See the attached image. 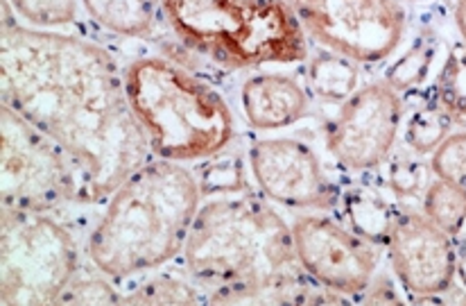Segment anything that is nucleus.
Wrapping results in <instances>:
<instances>
[{"label": "nucleus", "instance_id": "20", "mask_svg": "<svg viewBox=\"0 0 466 306\" xmlns=\"http://www.w3.org/2000/svg\"><path fill=\"white\" fill-rule=\"evenodd\" d=\"M453 118L437 105L414 109L405 120V143L414 155H431L451 134Z\"/></svg>", "mask_w": 466, "mask_h": 306}, {"label": "nucleus", "instance_id": "3", "mask_svg": "<svg viewBox=\"0 0 466 306\" xmlns=\"http://www.w3.org/2000/svg\"><path fill=\"white\" fill-rule=\"evenodd\" d=\"M202 189L179 161H146L109 196L88 236L93 266L109 280L161 268L184 252L199 211Z\"/></svg>", "mask_w": 466, "mask_h": 306}, {"label": "nucleus", "instance_id": "26", "mask_svg": "<svg viewBox=\"0 0 466 306\" xmlns=\"http://www.w3.org/2000/svg\"><path fill=\"white\" fill-rule=\"evenodd\" d=\"M123 298L109 284L106 275L96 277H73L71 284L62 293L57 304H120Z\"/></svg>", "mask_w": 466, "mask_h": 306}, {"label": "nucleus", "instance_id": "18", "mask_svg": "<svg viewBox=\"0 0 466 306\" xmlns=\"http://www.w3.org/2000/svg\"><path fill=\"white\" fill-rule=\"evenodd\" d=\"M437 102L453 118L466 128V44H455L446 55V62L437 77Z\"/></svg>", "mask_w": 466, "mask_h": 306}, {"label": "nucleus", "instance_id": "21", "mask_svg": "<svg viewBox=\"0 0 466 306\" xmlns=\"http://www.w3.org/2000/svg\"><path fill=\"white\" fill-rule=\"evenodd\" d=\"M432 62H435V44L431 39H419L417 44L412 41V46L390 64L385 71V82L399 94L417 89L431 73Z\"/></svg>", "mask_w": 466, "mask_h": 306}, {"label": "nucleus", "instance_id": "1", "mask_svg": "<svg viewBox=\"0 0 466 306\" xmlns=\"http://www.w3.org/2000/svg\"><path fill=\"white\" fill-rule=\"evenodd\" d=\"M0 91L27 123L73 159L82 202H100L150 161V143L114 55L93 41L9 21L0 44Z\"/></svg>", "mask_w": 466, "mask_h": 306}, {"label": "nucleus", "instance_id": "22", "mask_svg": "<svg viewBox=\"0 0 466 306\" xmlns=\"http://www.w3.org/2000/svg\"><path fill=\"white\" fill-rule=\"evenodd\" d=\"M198 182L202 189V196H227V193H242L249 191L245 179V164L240 157L220 155L211 157L208 164L199 168Z\"/></svg>", "mask_w": 466, "mask_h": 306}, {"label": "nucleus", "instance_id": "24", "mask_svg": "<svg viewBox=\"0 0 466 306\" xmlns=\"http://www.w3.org/2000/svg\"><path fill=\"white\" fill-rule=\"evenodd\" d=\"M431 164H423L419 157L400 152L391 157L388 166V184L396 198L400 200H412L426 193L431 184Z\"/></svg>", "mask_w": 466, "mask_h": 306}, {"label": "nucleus", "instance_id": "19", "mask_svg": "<svg viewBox=\"0 0 466 306\" xmlns=\"http://www.w3.org/2000/svg\"><path fill=\"white\" fill-rule=\"evenodd\" d=\"M125 304H202L208 302L202 286L190 277L155 275L143 281L134 293L123 298Z\"/></svg>", "mask_w": 466, "mask_h": 306}, {"label": "nucleus", "instance_id": "13", "mask_svg": "<svg viewBox=\"0 0 466 306\" xmlns=\"http://www.w3.org/2000/svg\"><path fill=\"white\" fill-rule=\"evenodd\" d=\"M240 107L254 129H283L309 116L310 98L299 80L283 73H258L247 77Z\"/></svg>", "mask_w": 466, "mask_h": 306}, {"label": "nucleus", "instance_id": "4", "mask_svg": "<svg viewBox=\"0 0 466 306\" xmlns=\"http://www.w3.org/2000/svg\"><path fill=\"white\" fill-rule=\"evenodd\" d=\"M125 89L158 159H211L236 138V118L227 100L170 59H134L125 68Z\"/></svg>", "mask_w": 466, "mask_h": 306}, {"label": "nucleus", "instance_id": "10", "mask_svg": "<svg viewBox=\"0 0 466 306\" xmlns=\"http://www.w3.org/2000/svg\"><path fill=\"white\" fill-rule=\"evenodd\" d=\"M403 120V102L388 82L360 87L326 129V150L342 168L371 170L394 150Z\"/></svg>", "mask_w": 466, "mask_h": 306}, {"label": "nucleus", "instance_id": "27", "mask_svg": "<svg viewBox=\"0 0 466 306\" xmlns=\"http://www.w3.org/2000/svg\"><path fill=\"white\" fill-rule=\"evenodd\" d=\"M455 26L466 44V0H455Z\"/></svg>", "mask_w": 466, "mask_h": 306}, {"label": "nucleus", "instance_id": "9", "mask_svg": "<svg viewBox=\"0 0 466 306\" xmlns=\"http://www.w3.org/2000/svg\"><path fill=\"white\" fill-rule=\"evenodd\" d=\"M297 259L312 281L344 298L367 293L379 270V248L344 222L306 213L292 222Z\"/></svg>", "mask_w": 466, "mask_h": 306}, {"label": "nucleus", "instance_id": "15", "mask_svg": "<svg viewBox=\"0 0 466 306\" xmlns=\"http://www.w3.org/2000/svg\"><path fill=\"white\" fill-rule=\"evenodd\" d=\"M88 16L118 36L147 35L161 14V0H79Z\"/></svg>", "mask_w": 466, "mask_h": 306}, {"label": "nucleus", "instance_id": "17", "mask_svg": "<svg viewBox=\"0 0 466 306\" xmlns=\"http://www.w3.org/2000/svg\"><path fill=\"white\" fill-rule=\"evenodd\" d=\"M423 213L451 236L462 234L466 227V187L435 179L423 193Z\"/></svg>", "mask_w": 466, "mask_h": 306}, {"label": "nucleus", "instance_id": "25", "mask_svg": "<svg viewBox=\"0 0 466 306\" xmlns=\"http://www.w3.org/2000/svg\"><path fill=\"white\" fill-rule=\"evenodd\" d=\"M431 170L437 179L466 187V128L451 132L432 152Z\"/></svg>", "mask_w": 466, "mask_h": 306}, {"label": "nucleus", "instance_id": "11", "mask_svg": "<svg viewBox=\"0 0 466 306\" xmlns=\"http://www.w3.org/2000/svg\"><path fill=\"white\" fill-rule=\"evenodd\" d=\"M388 252L396 280L414 300H435L451 291L458 277L453 236L426 213L396 207Z\"/></svg>", "mask_w": 466, "mask_h": 306}, {"label": "nucleus", "instance_id": "23", "mask_svg": "<svg viewBox=\"0 0 466 306\" xmlns=\"http://www.w3.org/2000/svg\"><path fill=\"white\" fill-rule=\"evenodd\" d=\"M5 5L41 30L71 26L77 16V0H5Z\"/></svg>", "mask_w": 466, "mask_h": 306}, {"label": "nucleus", "instance_id": "7", "mask_svg": "<svg viewBox=\"0 0 466 306\" xmlns=\"http://www.w3.org/2000/svg\"><path fill=\"white\" fill-rule=\"evenodd\" d=\"M0 200L3 209L48 213L82 200L71 157L7 105L0 114Z\"/></svg>", "mask_w": 466, "mask_h": 306}, {"label": "nucleus", "instance_id": "6", "mask_svg": "<svg viewBox=\"0 0 466 306\" xmlns=\"http://www.w3.org/2000/svg\"><path fill=\"white\" fill-rule=\"evenodd\" d=\"M77 245L68 227L48 211L3 209L0 302L57 304L77 275Z\"/></svg>", "mask_w": 466, "mask_h": 306}, {"label": "nucleus", "instance_id": "5", "mask_svg": "<svg viewBox=\"0 0 466 306\" xmlns=\"http://www.w3.org/2000/svg\"><path fill=\"white\" fill-rule=\"evenodd\" d=\"M161 14L181 44L227 68L309 57L306 32L288 0H161Z\"/></svg>", "mask_w": 466, "mask_h": 306}, {"label": "nucleus", "instance_id": "28", "mask_svg": "<svg viewBox=\"0 0 466 306\" xmlns=\"http://www.w3.org/2000/svg\"><path fill=\"white\" fill-rule=\"evenodd\" d=\"M458 277L462 281L464 291H466V240H462L458 248Z\"/></svg>", "mask_w": 466, "mask_h": 306}, {"label": "nucleus", "instance_id": "29", "mask_svg": "<svg viewBox=\"0 0 466 306\" xmlns=\"http://www.w3.org/2000/svg\"><path fill=\"white\" fill-rule=\"evenodd\" d=\"M405 3H426V0H405Z\"/></svg>", "mask_w": 466, "mask_h": 306}, {"label": "nucleus", "instance_id": "12", "mask_svg": "<svg viewBox=\"0 0 466 306\" xmlns=\"http://www.w3.org/2000/svg\"><path fill=\"white\" fill-rule=\"evenodd\" d=\"M249 170L268 200L299 211H326L338 204V189L319 157L299 138H263L249 148Z\"/></svg>", "mask_w": 466, "mask_h": 306}, {"label": "nucleus", "instance_id": "14", "mask_svg": "<svg viewBox=\"0 0 466 306\" xmlns=\"http://www.w3.org/2000/svg\"><path fill=\"white\" fill-rule=\"evenodd\" d=\"M338 204L344 225L353 234L370 240L376 248H388L391 227H394L396 218L394 204H390L379 191H374L370 187L347 189L338 198Z\"/></svg>", "mask_w": 466, "mask_h": 306}, {"label": "nucleus", "instance_id": "8", "mask_svg": "<svg viewBox=\"0 0 466 306\" xmlns=\"http://www.w3.org/2000/svg\"><path fill=\"white\" fill-rule=\"evenodd\" d=\"M297 21L324 48L358 64L391 57L403 39V0H288Z\"/></svg>", "mask_w": 466, "mask_h": 306}, {"label": "nucleus", "instance_id": "16", "mask_svg": "<svg viewBox=\"0 0 466 306\" xmlns=\"http://www.w3.org/2000/svg\"><path fill=\"white\" fill-rule=\"evenodd\" d=\"M309 87L321 100L344 102L360 87V64L335 50H319L309 59Z\"/></svg>", "mask_w": 466, "mask_h": 306}, {"label": "nucleus", "instance_id": "2", "mask_svg": "<svg viewBox=\"0 0 466 306\" xmlns=\"http://www.w3.org/2000/svg\"><path fill=\"white\" fill-rule=\"evenodd\" d=\"M188 275L218 304H329L344 295L301 268L292 227L251 191L202 204L184 248Z\"/></svg>", "mask_w": 466, "mask_h": 306}]
</instances>
